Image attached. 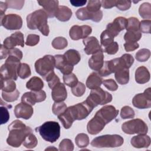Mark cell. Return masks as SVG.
Wrapping results in <instances>:
<instances>
[{
	"instance_id": "52a82bcc",
	"label": "cell",
	"mask_w": 151,
	"mask_h": 151,
	"mask_svg": "<svg viewBox=\"0 0 151 151\" xmlns=\"http://www.w3.org/2000/svg\"><path fill=\"white\" fill-rule=\"evenodd\" d=\"M123 138L118 134H105L96 137L91 142L95 147H116L123 143Z\"/></svg>"
},
{
	"instance_id": "cb8c5ba5",
	"label": "cell",
	"mask_w": 151,
	"mask_h": 151,
	"mask_svg": "<svg viewBox=\"0 0 151 151\" xmlns=\"http://www.w3.org/2000/svg\"><path fill=\"white\" fill-rule=\"evenodd\" d=\"M150 138L146 134H139L131 139V145L136 148L148 147L150 145Z\"/></svg>"
},
{
	"instance_id": "7402d4cb",
	"label": "cell",
	"mask_w": 151,
	"mask_h": 151,
	"mask_svg": "<svg viewBox=\"0 0 151 151\" xmlns=\"http://www.w3.org/2000/svg\"><path fill=\"white\" fill-rule=\"evenodd\" d=\"M51 96L55 102L63 101L66 99L67 92L63 83L60 82L52 88Z\"/></svg>"
},
{
	"instance_id": "e7e4bbea",
	"label": "cell",
	"mask_w": 151,
	"mask_h": 151,
	"mask_svg": "<svg viewBox=\"0 0 151 151\" xmlns=\"http://www.w3.org/2000/svg\"><path fill=\"white\" fill-rule=\"evenodd\" d=\"M8 6L4 2L1 1L0 2V14H1V18H3V17L5 15L4 14L6 11V9H7Z\"/></svg>"
},
{
	"instance_id": "5bb4252c",
	"label": "cell",
	"mask_w": 151,
	"mask_h": 151,
	"mask_svg": "<svg viewBox=\"0 0 151 151\" xmlns=\"http://www.w3.org/2000/svg\"><path fill=\"white\" fill-rule=\"evenodd\" d=\"M92 28L88 25H73L69 31V35L73 40L85 39L91 33Z\"/></svg>"
},
{
	"instance_id": "9a60e30c",
	"label": "cell",
	"mask_w": 151,
	"mask_h": 151,
	"mask_svg": "<svg viewBox=\"0 0 151 151\" xmlns=\"http://www.w3.org/2000/svg\"><path fill=\"white\" fill-rule=\"evenodd\" d=\"M127 24V19L124 17H119L116 18L114 21L107 24L106 30L114 37L118 35L119 32L126 29Z\"/></svg>"
},
{
	"instance_id": "c3c4849f",
	"label": "cell",
	"mask_w": 151,
	"mask_h": 151,
	"mask_svg": "<svg viewBox=\"0 0 151 151\" xmlns=\"http://www.w3.org/2000/svg\"><path fill=\"white\" fill-rule=\"evenodd\" d=\"M73 149L74 145L70 139H64L59 144V150L61 151H72Z\"/></svg>"
},
{
	"instance_id": "30bf717a",
	"label": "cell",
	"mask_w": 151,
	"mask_h": 151,
	"mask_svg": "<svg viewBox=\"0 0 151 151\" xmlns=\"http://www.w3.org/2000/svg\"><path fill=\"white\" fill-rule=\"evenodd\" d=\"M55 67L54 56L45 55L42 58L37 60L35 63L36 72L43 78L54 71Z\"/></svg>"
},
{
	"instance_id": "ab89813d",
	"label": "cell",
	"mask_w": 151,
	"mask_h": 151,
	"mask_svg": "<svg viewBox=\"0 0 151 151\" xmlns=\"http://www.w3.org/2000/svg\"><path fill=\"white\" fill-rule=\"evenodd\" d=\"M63 81L65 85L70 87H73L78 83V78L74 73L65 74L63 76Z\"/></svg>"
},
{
	"instance_id": "4316f807",
	"label": "cell",
	"mask_w": 151,
	"mask_h": 151,
	"mask_svg": "<svg viewBox=\"0 0 151 151\" xmlns=\"http://www.w3.org/2000/svg\"><path fill=\"white\" fill-rule=\"evenodd\" d=\"M72 16L71 10L67 6L61 5L58 6L55 17L60 21L65 22L68 21Z\"/></svg>"
},
{
	"instance_id": "f907efd6",
	"label": "cell",
	"mask_w": 151,
	"mask_h": 151,
	"mask_svg": "<svg viewBox=\"0 0 151 151\" xmlns=\"http://www.w3.org/2000/svg\"><path fill=\"white\" fill-rule=\"evenodd\" d=\"M120 58L124 67L127 69H129L133 64L134 58L130 54H124L120 57Z\"/></svg>"
},
{
	"instance_id": "1f68e13d",
	"label": "cell",
	"mask_w": 151,
	"mask_h": 151,
	"mask_svg": "<svg viewBox=\"0 0 151 151\" xmlns=\"http://www.w3.org/2000/svg\"><path fill=\"white\" fill-rule=\"evenodd\" d=\"M140 16L143 19L150 20L151 18V5L150 3L145 2L140 5L139 8Z\"/></svg>"
},
{
	"instance_id": "f35d334b",
	"label": "cell",
	"mask_w": 151,
	"mask_h": 151,
	"mask_svg": "<svg viewBox=\"0 0 151 151\" xmlns=\"http://www.w3.org/2000/svg\"><path fill=\"white\" fill-rule=\"evenodd\" d=\"M51 44L55 49L63 50L67 46L68 42L65 38L63 37H58L52 40Z\"/></svg>"
},
{
	"instance_id": "b9f144b4",
	"label": "cell",
	"mask_w": 151,
	"mask_h": 151,
	"mask_svg": "<svg viewBox=\"0 0 151 151\" xmlns=\"http://www.w3.org/2000/svg\"><path fill=\"white\" fill-rule=\"evenodd\" d=\"M114 37L110 34L106 29L103 31L100 35L101 44L104 47H106L114 41Z\"/></svg>"
},
{
	"instance_id": "f546056e",
	"label": "cell",
	"mask_w": 151,
	"mask_h": 151,
	"mask_svg": "<svg viewBox=\"0 0 151 151\" xmlns=\"http://www.w3.org/2000/svg\"><path fill=\"white\" fill-rule=\"evenodd\" d=\"M115 78L118 83L120 84H126L129 81V71L127 68H122L115 73Z\"/></svg>"
},
{
	"instance_id": "d4e9b609",
	"label": "cell",
	"mask_w": 151,
	"mask_h": 151,
	"mask_svg": "<svg viewBox=\"0 0 151 151\" xmlns=\"http://www.w3.org/2000/svg\"><path fill=\"white\" fill-rule=\"evenodd\" d=\"M135 80L139 84H145L150 80V73L145 66L138 67L135 72Z\"/></svg>"
},
{
	"instance_id": "ba28073f",
	"label": "cell",
	"mask_w": 151,
	"mask_h": 151,
	"mask_svg": "<svg viewBox=\"0 0 151 151\" xmlns=\"http://www.w3.org/2000/svg\"><path fill=\"white\" fill-rule=\"evenodd\" d=\"M112 96L100 87L92 89L86 101L93 108L98 105H104L111 102Z\"/></svg>"
},
{
	"instance_id": "94428289",
	"label": "cell",
	"mask_w": 151,
	"mask_h": 151,
	"mask_svg": "<svg viewBox=\"0 0 151 151\" xmlns=\"http://www.w3.org/2000/svg\"><path fill=\"white\" fill-rule=\"evenodd\" d=\"M139 47V45L137 42H126L124 44V47L126 51H132L136 50Z\"/></svg>"
},
{
	"instance_id": "ac0fdd59",
	"label": "cell",
	"mask_w": 151,
	"mask_h": 151,
	"mask_svg": "<svg viewBox=\"0 0 151 151\" xmlns=\"http://www.w3.org/2000/svg\"><path fill=\"white\" fill-rule=\"evenodd\" d=\"M14 111L17 118L29 119L32 116L34 110L32 106L21 102L15 106Z\"/></svg>"
},
{
	"instance_id": "2e32d148",
	"label": "cell",
	"mask_w": 151,
	"mask_h": 151,
	"mask_svg": "<svg viewBox=\"0 0 151 151\" xmlns=\"http://www.w3.org/2000/svg\"><path fill=\"white\" fill-rule=\"evenodd\" d=\"M76 15L78 19L81 21L91 19L94 22H99L103 18V12L100 10L98 12L91 13L86 8H81L76 11Z\"/></svg>"
},
{
	"instance_id": "e575fe53",
	"label": "cell",
	"mask_w": 151,
	"mask_h": 151,
	"mask_svg": "<svg viewBox=\"0 0 151 151\" xmlns=\"http://www.w3.org/2000/svg\"><path fill=\"white\" fill-rule=\"evenodd\" d=\"M31 74V72L29 65L26 63H21L18 70V76L22 79H25L29 77Z\"/></svg>"
},
{
	"instance_id": "bcb514c9",
	"label": "cell",
	"mask_w": 151,
	"mask_h": 151,
	"mask_svg": "<svg viewBox=\"0 0 151 151\" xmlns=\"http://www.w3.org/2000/svg\"><path fill=\"white\" fill-rule=\"evenodd\" d=\"M134 111L129 106H125L123 107L120 111V116L123 119H132L134 117Z\"/></svg>"
},
{
	"instance_id": "7a4b0ae2",
	"label": "cell",
	"mask_w": 151,
	"mask_h": 151,
	"mask_svg": "<svg viewBox=\"0 0 151 151\" xmlns=\"http://www.w3.org/2000/svg\"><path fill=\"white\" fill-rule=\"evenodd\" d=\"M93 109V107L85 100L68 107L63 113L58 116V118L62 123L64 127L67 129L71 127L74 121L86 119Z\"/></svg>"
},
{
	"instance_id": "7dc6e473",
	"label": "cell",
	"mask_w": 151,
	"mask_h": 151,
	"mask_svg": "<svg viewBox=\"0 0 151 151\" xmlns=\"http://www.w3.org/2000/svg\"><path fill=\"white\" fill-rule=\"evenodd\" d=\"M86 91V86L81 82H78L76 86L71 88V92L76 97L82 96Z\"/></svg>"
},
{
	"instance_id": "9c48e42d",
	"label": "cell",
	"mask_w": 151,
	"mask_h": 151,
	"mask_svg": "<svg viewBox=\"0 0 151 151\" xmlns=\"http://www.w3.org/2000/svg\"><path fill=\"white\" fill-rule=\"evenodd\" d=\"M122 130L126 134H146L148 127L145 122L140 119H132L123 123Z\"/></svg>"
},
{
	"instance_id": "44dd1931",
	"label": "cell",
	"mask_w": 151,
	"mask_h": 151,
	"mask_svg": "<svg viewBox=\"0 0 151 151\" xmlns=\"http://www.w3.org/2000/svg\"><path fill=\"white\" fill-rule=\"evenodd\" d=\"M39 5L43 7L48 17L53 18L55 17L58 8V1L56 0H40L37 1Z\"/></svg>"
},
{
	"instance_id": "11a10c76",
	"label": "cell",
	"mask_w": 151,
	"mask_h": 151,
	"mask_svg": "<svg viewBox=\"0 0 151 151\" xmlns=\"http://www.w3.org/2000/svg\"><path fill=\"white\" fill-rule=\"evenodd\" d=\"M40 41V36L36 34H29L27 37L25 44L28 46H34Z\"/></svg>"
},
{
	"instance_id": "d590c367",
	"label": "cell",
	"mask_w": 151,
	"mask_h": 151,
	"mask_svg": "<svg viewBox=\"0 0 151 151\" xmlns=\"http://www.w3.org/2000/svg\"><path fill=\"white\" fill-rule=\"evenodd\" d=\"M75 142L78 147H86L89 144V138L85 133H79L76 137Z\"/></svg>"
},
{
	"instance_id": "5b68a950",
	"label": "cell",
	"mask_w": 151,
	"mask_h": 151,
	"mask_svg": "<svg viewBox=\"0 0 151 151\" xmlns=\"http://www.w3.org/2000/svg\"><path fill=\"white\" fill-rule=\"evenodd\" d=\"M35 130L39 132L42 139L51 143L56 142L60 136V126L54 121L46 122L37 127Z\"/></svg>"
},
{
	"instance_id": "7c38bea8",
	"label": "cell",
	"mask_w": 151,
	"mask_h": 151,
	"mask_svg": "<svg viewBox=\"0 0 151 151\" xmlns=\"http://www.w3.org/2000/svg\"><path fill=\"white\" fill-rule=\"evenodd\" d=\"M133 105L138 109H143L151 107V88H147L143 93L134 96L132 99Z\"/></svg>"
},
{
	"instance_id": "74e56055",
	"label": "cell",
	"mask_w": 151,
	"mask_h": 151,
	"mask_svg": "<svg viewBox=\"0 0 151 151\" xmlns=\"http://www.w3.org/2000/svg\"><path fill=\"white\" fill-rule=\"evenodd\" d=\"M140 21L135 17H130L127 19V24L126 26L127 31H140Z\"/></svg>"
},
{
	"instance_id": "03108f58",
	"label": "cell",
	"mask_w": 151,
	"mask_h": 151,
	"mask_svg": "<svg viewBox=\"0 0 151 151\" xmlns=\"http://www.w3.org/2000/svg\"><path fill=\"white\" fill-rule=\"evenodd\" d=\"M87 2V1H80V0H77V1H70V3L73 6H83L84 5H85Z\"/></svg>"
},
{
	"instance_id": "680465c9",
	"label": "cell",
	"mask_w": 151,
	"mask_h": 151,
	"mask_svg": "<svg viewBox=\"0 0 151 151\" xmlns=\"http://www.w3.org/2000/svg\"><path fill=\"white\" fill-rule=\"evenodd\" d=\"M103 85L110 91H116L118 88V85L113 79H107L103 81Z\"/></svg>"
},
{
	"instance_id": "d6986e66",
	"label": "cell",
	"mask_w": 151,
	"mask_h": 151,
	"mask_svg": "<svg viewBox=\"0 0 151 151\" xmlns=\"http://www.w3.org/2000/svg\"><path fill=\"white\" fill-rule=\"evenodd\" d=\"M55 58V67L59 70L64 75L71 73L74 67L73 65L70 64L65 60L64 55L57 54L54 56Z\"/></svg>"
},
{
	"instance_id": "3957f363",
	"label": "cell",
	"mask_w": 151,
	"mask_h": 151,
	"mask_svg": "<svg viewBox=\"0 0 151 151\" xmlns=\"http://www.w3.org/2000/svg\"><path fill=\"white\" fill-rule=\"evenodd\" d=\"M8 129L9 132L6 143L14 147H19L23 143L25 137L29 133H32L31 128L27 126L19 120L13 121L8 126Z\"/></svg>"
},
{
	"instance_id": "f1b7e54d",
	"label": "cell",
	"mask_w": 151,
	"mask_h": 151,
	"mask_svg": "<svg viewBox=\"0 0 151 151\" xmlns=\"http://www.w3.org/2000/svg\"><path fill=\"white\" fill-rule=\"evenodd\" d=\"M26 87L28 89L31 91H40L44 87V83L42 80L38 77H32L27 83Z\"/></svg>"
},
{
	"instance_id": "ffe728a7",
	"label": "cell",
	"mask_w": 151,
	"mask_h": 151,
	"mask_svg": "<svg viewBox=\"0 0 151 151\" xmlns=\"http://www.w3.org/2000/svg\"><path fill=\"white\" fill-rule=\"evenodd\" d=\"M83 42L85 45L84 50L87 55L93 54L101 50V45L95 37H88L83 39Z\"/></svg>"
},
{
	"instance_id": "7bdbcfd3",
	"label": "cell",
	"mask_w": 151,
	"mask_h": 151,
	"mask_svg": "<svg viewBox=\"0 0 151 151\" xmlns=\"http://www.w3.org/2000/svg\"><path fill=\"white\" fill-rule=\"evenodd\" d=\"M19 96V91L16 89L12 92H5L2 91V99L7 102H13L16 101Z\"/></svg>"
},
{
	"instance_id": "4dcf8cb0",
	"label": "cell",
	"mask_w": 151,
	"mask_h": 151,
	"mask_svg": "<svg viewBox=\"0 0 151 151\" xmlns=\"http://www.w3.org/2000/svg\"><path fill=\"white\" fill-rule=\"evenodd\" d=\"M1 89L5 92H12L16 90V83L13 80L1 78Z\"/></svg>"
},
{
	"instance_id": "db71d44e",
	"label": "cell",
	"mask_w": 151,
	"mask_h": 151,
	"mask_svg": "<svg viewBox=\"0 0 151 151\" xmlns=\"http://www.w3.org/2000/svg\"><path fill=\"white\" fill-rule=\"evenodd\" d=\"M119 50V45L117 42L113 41L107 46L104 47V51L110 55L115 54Z\"/></svg>"
},
{
	"instance_id": "f5cc1de1",
	"label": "cell",
	"mask_w": 151,
	"mask_h": 151,
	"mask_svg": "<svg viewBox=\"0 0 151 151\" xmlns=\"http://www.w3.org/2000/svg\"><path fill=\"white\" fill-rule=\"evenodd\" d=\"M150 25H151V21L150 20H142L140 22L139 30L140 32L142 33H150Z\"/></svg>"
},
{
	"instance_id": "91938a15",
	"label": "cell",
	"mask_w": 151,
	"mask_h": 151,
	"mask_svg": "<svg viewBox=\"0 0 151 151\" xmlns=\"http://www.w3.org/2000/svg\"><path fill=\"white\" fill-rule=\"evenodd\" d=\"M8 56H12L21 60L22 58V51L17 48H13L8 50Z\"/></svg>"
},
{
	"instance_id": "836d02e7",
	"label": "cell",
	"mask_w": 151,
	"mask_h": 151,
	"mask_svg": "<svg viewBox=\"0 0 151 151\" xmlns=\"http://www.w3.org/2000/svg\"><path fill=\"white\" fill-rule=\"evenodd\" d=\"M142 37V33L140 31H127L124 35V40L126 42H137Z\"/></svg>"
},
{
	"instance_id": "484cf974",
	"label": "cell",
	"mask_w": 151,
	"mask_h": 151,
	"mask_svg": "<svg viewBox=\"0 0 151 151\" xmlns=\"http://www.w3.org/2000/svg\"><path fill=\"white\" fill-rule=\"evenodd\" d=\"M103 83V78L97 73L93 72L88 77L86 85L90 89H95L100 87Z\"/></svg>"
},
{
	"instance_id": "6f0895ef",
	"label": "cell",
	"mask_w": 151,
	"mask_h": 151,
	"mask_svg": "<svg viewBox=\"0 0 151 151\" xmlns=\"http://www.w3.org/2000/svg\"><path fill=\"white\" fill-rule=\"evenodd\" d=\"M1 110V124L6 123L9 119V113L8 109L5 106H1L0 108Z\"/></svg>"
},
{
	"instance_id": "f6af8a7d",
	"label": "cell",
	"mask_w": 151,
	"mask_h": 151,
	"mask_svg": "<svg viewBox=\"0 0 151 151\" xmlns=\"http://www.w3.org/2000/svg\"><path fill=\"white\" fill-rule=\"evenodd\" d=\"M67 108V107L65 103H64L63 101L55 102L52 105V110L55 115L58 116L61 115L62 113H63Z\"/></svg>"
},
{
	"instance_id": "9f6ffc18",
	"label": "cell",
	"mask_w": 151,
	"mask_h": 151,
	"mask_svg": "<svg viewBox=\"0 0 151 151\" xmlns=\"http://www.w3.org/2000/svg\"><path fill=\"white\" fill-rule=\"evenodd\" d=\"M131 1H116V6L120 11H126L131 6Z\"/></svg>"
},
{
	"instance_id": "be15d7a7",
	"label": "cell",
	"mask_w": 151,
	"mask_h": 151,
	"mask_svg": "<svg viewBox=\"0 0 151 151\" xmlns=\"http://www.w3.org/2000/svg\"><path fill=\"white\" fill-rule=\"evenodd\" d=\"M7 55H8V49L4 46L3 44L1 45V51H0V58L1 60L5 58Z\"/></svg>"
},
{
	"instance_id": "60d3db41",
	"label": "cell",
	"mask_w": 151,
	"mask_h": 151,
	"mask_svg": "<svg viewBox=\"0 0 151 151\" xmlns=\"http://www.w3.org/2000/svg\"><path fill=\"white\" fill-rule=\"evenodd\" d=\"M44 79L48 83V86L50 88H52L56 84L60 82L59 77L55 74L54 71H52L47 75Z\"/></svg>"
},
{
	"instance_id": "ee69618b",
	"label": "cell",
	"mask_w": 151,
	"mask_h": 151,
	"mask_svg": "<svg viewBox=\"0 0 151 151\" xmlns=\"http://www.w3.org/2000/svg\"><path fill=\"white\" fill-rule=\"evenodd\" d=\"M150 56V51L149 49L142 48L136 54V59L139 62L146 61Z\"/></svg>"
},
{
	"instance_id": "8992f818",
	"label": "cell",
	"mask_w": 151,
	"mask_h": 151,
	"mask_svg": "<svg viewBox=\"0 0 151 151\" xmlns=\"http://www.w3.org/2000/svg\"><path fill=\"white\" fill-rule=\"evenodd\" d=\"M20 64V60L18 58L12 56H8L5 63L1 67V78L13 80H17L18 76V70Z\"/></svg>"
},
{
	"instance_id": "6125c7cd",
	"label": "cell",
	"mask_w": 151,
	"mask_h": 151,
	"mask_svg": "<svg viewBox=\"0 0 151 151\" xmlns=\"http://www.w3.org/2000/svg\"><path fill=\"white\" fill-rule=\"evenodd\" d=\"M116 1L114 0H103L101 1V6L106 9L111 8L116 5Z\"/></svg>"
},
{
	"instance_id": "83f0119b",
	"label": "cell",
	"mask_w": 151,
	"mask_h": 151,
	"mask_svg": "<svg viewBox=\"0 0 151 151\" xmlns=\"http://www.w3.org/2000/svg\"><path fill=\"white\" fill-rule=\"evenodd\" d=\"M64 56L66 61L71 65H74L79 63L81 59L80 53L76 50L71 49L67 51L64 54Z\"/></svg>"
},
{
	"instance_id": "8d00e7d4",
	"label": "cell",
	"mask_w": 151,
	"mask_h": 151,
	"mask_svg": "<svg viewBox=\"0 0 151 151\" xmlns=\"http://www.w3.org/2000/svg\"><path fill=\"white\" fill-rule=\"evenodd\" d=\"M37 143L38 140L37 137L32 133H31L25 137L22 144L26 148L33 149L37 146Z\"/></svg>"
},
{
	"instance_id": "6da1fadb",
	"label": "cell",
	"mask_w": 151,
	"mask_h": 151,
	"mask_svg": "<svg viewBox=\"0 0 151 151\" xmlns=\"http://www.w3.org/2000/svg\"><path fill=\"white\" fill-rule=\"evenodd\" d=\"M118 113L119 110L111 105L103 106L87 123L88 132L91 134H98L104 129L106 124L117 117Z\"/></svg>"
},
{
	"instance_id": "e0dca14e",
	"label": "cell",
	"mask_w": 151,
	"mask_h": 151,
	"mask_svg": "<svg viewBox=\"0 0 151 151\" xmlns=\"http://www.w3.org/2000/svg\"><path fill=\"white\" fill-rule=\"evenodd\" d=\"M3 45L8 50L13 48L17 45L23 47L24 46L23 34L20 31H17L12 34L10 37H8L4 40Z\"/></svg>"
},
{
	"instance_id": "816d5d0a",
	"label": "cell",
	"mask_w": 151,
	"mask_h": 151,
	"mask_svg": "<svg viewBox=\"0 0 151 151\" xmlns=\"http://www.w3.org/2000/svg\"><path fill=\"white\" fill-rule=\"evenodd\" d=\"M8 8H14L16 9H21L24 6V1H16V0H7L5 1Z\"/></svg>"
},
{
	"instance_id": "603a6c76",
	"label": "cell",
	"mask_w": 151,
	"mask_h": 151,
	"mask_svg": "<svg viewBox=\"0 0 151 151\" xmlns=\"http://www.w3.org/2000/svg\"><path fill=\"white\" fill-rule=\"evenodd\" d=\"M104 64V55L103 50H100L93 54L88 60L89 67L94 71H99Z\"/></svg>"
},
{
	"instance_id": "8fae6325",
	"label": "cell",
	"mask_w": 151,
	"mask_h": 151,
	"mask_svg": "<svg viewBox=\"0 0 151 151\" xmlns=\"http://www.w3.org/2000/svg\"><path fill=\"white\" fill-rule=\"evenodd\" d=\"M1 25L6 29H19L22 26V19L17 14H7L1 18Z\"/></svg>"
},
{
	"instance_id": "277c9868",
	"label": "cell",
	"mask_w": 151,
	"mask_h": 151,
	"mask_svg": "<svg viewBox=\"0 0 151 151\" xmlns=\"http://www.w3.org/2000/svg\"><path fill=\"white\" fill-rule=\"evenodd\" d=\"M47 18L48 15L44 9L35 11L27 17V27L30 29H38L42 35L48 36L50 30L47 24Z\"/></svg>"
},
{
	"instance_id": "d6a6232c",
	"label": "cell",
	"mask_w": 151,
	"mask_h": 151,
	"mask_svg": "<svg viewBox=\"0 0 151 151\" xmlns=\"http://www.w3.org/2000/svg\"><path fill=\"white\" fill-rule=\"evenodd\" d=\"M21 102L31 106H34L37 103L35 91H32L24 93L21 97Z\"/></svg>"
},
{
	"instance_id": "681fc988",
	"label": "cell",
	"mask_w": 151,
	"mask_h": 151,
	"mask_svg": "<svg viewBox=\"0 0 151 151\" xmlns=\"http://www.w3.org/2000/svg\"><path fill=\"white\" fill-rule=\"evenodd\" d=\"M101 6V4L100 1L90 0L88 1V4L86 8L90 12L94 13L100 11Z\"/></svg>"
},
{
	"instance_id": "4fadbf2b",
	"label": "cell",
	"mask_w": 151,
	"mask_h": 151,
	"mask_svg": "<svg viewBox=\"0 0 151 151\" xmlns=\"http://www.w3.org/2000/svg\"><path fill=\"white\" fill-rule=\"evenodd\" d=\"M122 68H124L121 63L120 57L116 58L104 62L101 68L99 71V74L100 76L106 77Z\"/></svg>"
}]
</instances>
